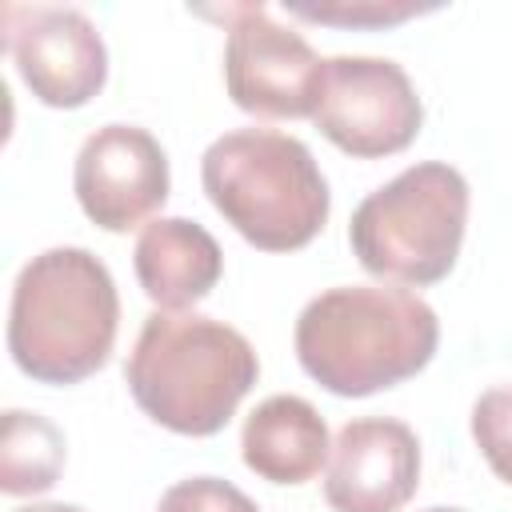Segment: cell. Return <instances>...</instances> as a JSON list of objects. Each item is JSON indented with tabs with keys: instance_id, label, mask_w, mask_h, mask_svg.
Returning <instances> with one entry per match:
<instances>
[{
	"instance_id": "obj_1",
	"label": "cell",
	"mask_w": 512,
	"mask_h": 512,
	"mask_svg": "<svg viewBox=\"0 0 512 512\" xmlns=\"http://www.w3.org/2000/svg\"><path fill=\"white\" fill-rule=\"evenodd\" d=\"M296 360L332 396H372L428 368L440 320L408 288L340 284L296 316Z\"/></svg>"
},
{
	"instance_id": "obj_2",
	"label": "cell",
	"mask_w": 512,
	"mask_h": 512,
	"mask_svg": "<svg viewBox=\"0 0 512 512\" xmlns=\"http://www.w3.org/2000/svg\"><path fill=\"white\" fill-rule=\"evenodd\" d=\"M256 376L260 360L244 332L200 312H152L124 364L140 412L180 436H216Z\"/></svg>"
},
{
	"instance_id": "obj_3",
	"label": "cell",
	"mask_w": 512,
	"mask_h": 512,
	"mask_svg": "<svg viewBox=\"0 0 512 512\" xmlns=\"http://www.w3.org/2000/svg\"><path fill=\"white\" fill-rule=\"evenodd\" d=\"M120 296L108 264L88 248L32 256L8 308V352L40 384H80L112 356Z\"/></svg>"
},
{
	"instance_id": "obj_4",
	"label": "cell",
	"mask_w": 512,
	"mask_h": 512,
	"mask_svg": "<svg viewBox=\"0 0 512 512\" xmlns=\"http://www.w3.org/2000/svg\"><path fill=\"white\" fill-rule=\"evenodd\" d=\"M200 184L212 208L264 252L304 248L332 208L308 144L276 128H236L212 140L200 160Z\"/></svg>"
},
{
	"instance_id": "obj_5",
	"label": "cell",
	"mask_w": 512,
	"mask_h": 512,
	"mask_svg": "<svg viewBox=\"0 0 512 512\" xmlns=\"http://www.w3.org/2000/svg\"><path fill=\"white\" fill-rule=\"evenodd\" d=\"M464 224L468 180L444 160H420L356 204L348 244L364 272L424 288L452 272Z\"/></svg>"
},
{
	"instance_id": "obj_6",
	"label": "cell",
	"mask_w": 512,
	"mask_h": 512,
	"mask_svg": "<svg viewBox=\"0 0 512 512\" xmlns=\"http://www.w3.org/2000/svg\"><path fill=\"white\" fill-rule=\"evenodd\" d=\"M312 120L340 152L376 160L404 152L416 140L424 124V104L396 60L332 56L324 60Z\"/></svg>"
},
{
	"instance_id": "obj_7",
	"label": "cell",
	"mask_w": 512,
	"mask_h": 512,
	"mask_svg": "<svg viewBox=\"0 0 512 512\" xmlns=\"http://www.w3.org/2000/svg\"><path fill=\"white\" fill-rule=\"evenodd\" d=\"M224 16V84L232 104L252 116H312L324 80V60L312 44L296 28L276 24L264 4H236Z\"/></svg>"
},
{
	"instance_id": "obj_8",
	"label": "cell",
	"mask_w": 512,
	"mask_h": 512,
	"mask_svg": "<svg viewBox=\"0 0 512 512\" xmlns=\"http://www.w3.org/2000/svg\"><path fill=\"white\" fill-rule=\"evenodd\" d=\"M4 48L48 108H80L108 80V48L80 8H8Z\"/></svg>"
},
{
	"instance_id": "obj_9",
	"label": "cell",
	"mask_w": 512,
	"mask_h": 512,
	"mask_svg": "<svg viewBox=\"0 0 512 512\" xmlns=\"http://www.w3.org/2000/svg\"><path fill=\"white\" fill-rule=\"evenodd\" d=\"M72 188L92 224L128 232L168 200V156L148 128L104 124L80 144Z\"/></svg>"
},
{
	"instance_id": "obj_10",
	"label": "cell",
	"mask_w": 512,
	"mask_h": 512,
	"mask_svg": "<svg viewBox=\"0 0 512 512\" xmlns=\"http://www.w3.org/2000/svg\"><path fill=\"white\" fill-rule=\"evenodd\" d=\"M420 484V440L404 420L364 416L336 432L324 500L336 512H400Z\"/></svg>"
},
{
	"instance_id": "obj_11",
	"label": "cell",
	"mask_w": 512,
	"mask_h": 512,
	"mask_svg": "<svg viewBox=\"0 0 512 512\" xmlns=\"http://www.w3.org/2000/svg\"><path fill=\"white\" fill-rule=\"evenodd\" d=\"M132 268L144 296L160 304V312H184L216 288L224 272V252L204 224L184 216H160L144 224Z\"/></svg>"
},
{
	"instance_id": "obj_12",
	"label": "cell",
	"mask_w": 512,
	"mask_h": 512,
	"mask_svg": "<svg viewBox=\"0 0 512 512\" xmlns=\"http://www.w3.org/2000/svg\"><path fill=\"white\" fill-rule=\"evenodd\" d=\"M244 464L272 484H304L328 460V424L304 396L260 400L240 432Z\"/></svg>"
},
{
	"instance_id": "obj_13",
	"label": "cell",
	"mask_w": 512,
	"mask_h": 512,
	"mask_svg": "<svg viewBox=\"0 0 512 512\" xmlns=\"http://www.w3.org/2000/svg\"><path fill=\"white\" fill-rule=\"evenodd\" d=\"M64 468V432L24 408L4 412L0 428V492L8 496H36L60 480Z\"/></svg>"
},
{
	"instance_id": "obj_14",
	"label": "cell",
	"mask_w": 512,
	"mask_h": 512,
	"mask_svg": "<svg viewBox=\"0 0 512 512\" xmlns=\"http://www.w3.org/2000/svg\"><path fill=\"white\" fill-rule=\"evenodd\" d=\"M472 436L488 460V468L512 484V384L488 388L472 404Z\"/></svg>"
},
{
	"instance_id": "obj_15",
	"label": "cell",
	"mask_w": 512,
	"mask_h": 512,
	"mask_svg": "<svg viewBox=\"0 0 512 512\" xmlns=\"http://www.w3.org/2000/svg\"><path fill=\"white\" fill-rule=\"evenodd\" d=\"M292 16L312 24H340V28H388L416 16V4H388V0H336V4H284Z\"/></svg>"
},
{
	"instance_id": "obj_16",
	"label": "cell",
	"mask_w": 512,
	"mask_h": 512,
	"mask_svg": "<svg viewBox=\"0 0 512 512\" xmlns=\"http://www.w3.org/2000/svg\"><path fill=\"white\" fill-rule=\"evenodd\" d=\"M156 512H260V508L220 476H192L172 484L160 496Z\"/></svg>"
},
{
	"instance_id": "obj_17",
	"label": "cell",
	"mask_w": 512,
	"mask_h": 512,
	"mask_svg": "<svg viewBox=\"0 0 512 512\" xmlns=\"http://www.w3.org/2000/svg\"><path fill=\"white\" fill-rule=\"evenodd\" d=\"M16 512H84L76 504H28V508H16Z\"/></svg>"
},
{
	"instance_id": "obj_18",
	"label": "cell",
	"mask_w": 512,
	"mask_h": 512,
	"mask_svg": "<svg viewBox=\"0 0 512 512\" xmlns=\"http://www.w3.org/2000/svg\"><path fill=\"white\" fill-rule=\"evenodd\" d=\"M428 512H464V508H428Z\"/></svg>"
}]
</instances>
